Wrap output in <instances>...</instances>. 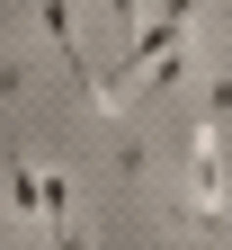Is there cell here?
I'll list each match as a JSON object with an SVG mask.
<instances>
[{
  "label": "cell",
  "mask_w": 232,
  "mask_h": 250,
  "mask_svg": "<svg viewBox=\"0 0 232 250\" xmlns=\"http://www.w3.org/2000/svg\"><path fill=\"white\" fill-rule=\"evenodd\" d=\"M45 250H89V232H81V214H72V224H45Z\"/></svg>",
  "instance_id": "5b68a950"
},
{
  "label": "cell",
  "mask_w": 232,
  "mask_h": 250,
  "mask_svg": "<svg viewBox=\"0 0 232 250\" xmlns=\"http://www.w3.org/2000/svg\"><path fill=\"white\" fill-rule=\"evenodd\" d=\"M9 224H18V232L45 224V206H36V161H27L18 143H9Z\"/></svg>",
  "instance_id": "7a4b0ae2"
},
{
  "label": "cell",
  "mask_w": 232,
  "mask_h": 250,
  "mask_svg": "<svg viewBox=\"0 0 232 250\" xmlns=\"http://www.w3.org/2000/svg\"><path fill=\"white\" fill-rule=\"evenodd\" d=\"M196 125H214V134L232 125V62H223V72H206V99H196Z\"/></svg>",
  "instance_id": "3957f363"
},
{
  "label": "cell",
  "mask_w": 232,
  "mask_h": 250,
  "mask_svg": "<svg viewBox=\"0 0 232 250\" xmlns=\"http://www.w3.org/2000/svg\"><path fill=\"white\" fill-rule=\"evenodd\" d=\"M36 206H45V224H72V179L45 170V179H36Z\"/></svg>",
  "instance_id": "277c9868"
},
{
  "label": "cell",
  "mask_w": 232,
  "mask_h": 250,
  "mask_svg": "<svg viewBox=\"0 0 232 250\" xmlns=\"http://www.w3.org/2000/svg\"><path fill=\"white\" fill-rule=\"evenodd\" d=\"M98 9H107L116 27H143V0H98Z\"/></svg>",
  "instance_id": "8992f818"
},
{
  "label": "cell",
  "mask_w": 232,
  "mask_h": 250,
  "mask_svg": "<svg viewBox=\"0 0 232 250\" xmlns=\"http://www.w3.org/2000/svg\"><path fill=\"white\" fill-rule=\"evenodd\" d=\"M196 9H206V0H161V9H143V27H134V36H125V54H116V72H98V89H107V116H116V99H125V89H134V81H143L170 45H188Z\"/></svg>",
  "instance_id": "6da1fadb"
}]
</instances>
